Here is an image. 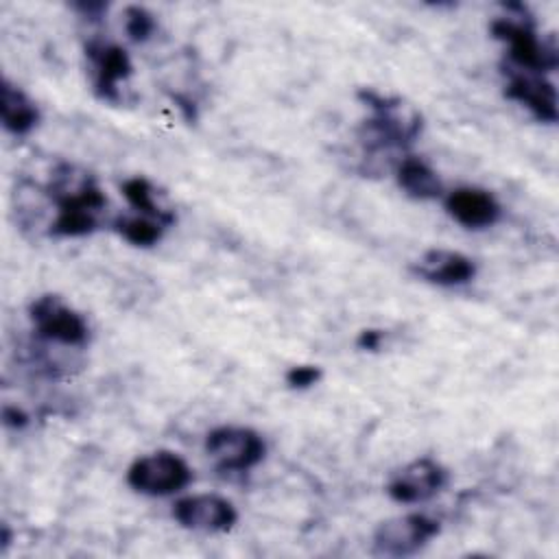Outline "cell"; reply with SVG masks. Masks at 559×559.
<instances>
[{"label":"cell","mask_w":559,"mask_h":559,"mask_svg":"<svg viewBox=\"0 0 559 559\" xmlns=\"http://www.w3.org/2000/svg\"><path fill=\"white\" fill-rule=\"evenodd\" d=\"M192 480L188 463L168 450L135 459L127 469V485L144 496L164 498L181 491Z\"/></svg>","instance_id":"4"},{"label":"cell","mask_w":559,"mask_h":559,"mask_svg":"<svg viewBox=\"0 0 559 559\" xmlns=\"http://www.w3.org/2000/svg\"><path fill=\"white\" fill-rule=\"evenodd\" d=\"M448 483V469L430 459L419 456L402 465L389 480L386 493L400 504H419L435 498Z\"/></svg>","instance_id":"8"},{"label":"cell","mask_w":559,"mask_h":559,"mask_svg":"<svg viewBox=\"0 0 559 559\" xmlns=\"http://www.w3.org/2000/svg\"><path fill=\"white\" fill-rule=\"evenodd\" d=\"M155 28H157V24L148 9H144L140 4H129L124 9V31L131 41L144 44L146 39H151Z\"/></svg>","instance_id":"18"},{"label":"cell","mask_w":559,"mask_h":559,"mask_svg":"<svg viewBox=\"0 0 559 559\" xmlns=\"http://www.w3.org/2000/svg\"><path fill=\"white\" fill-rule=\"evenodd\" d=\"M2 421L9 428H24L28 424V415L22 408H17V406L4 404L2 406Z\"/></svg>","instance_id":"21"},{"label":"cell","mask_w":559,"mask_h":559,"mask_svg":"<svg viewBox=\"0 0 559 559\" xmlns=\"http://www.w3.org/2000/svg\"><path fill=\"white\" fill-rule=\"evenodd\" d=\"M57 201V216L50 223L48 234L57 238H76L96 231L98 210L105 207L107 199L92 177H83L79 183L66 188H52Z\"/></svg>","instance_id":"3"},{"label":"cell","mask_w":559,"mask_h":559,"mask_svg":"<svg viewBox=\"0 0 559 559\" xmlns=\"http://www.w3.org/2000/svg\"><path fill=\"white\" fill-rule=\"evenodd\" d=\"M441 531L439 520L426 513H404L382 520L373 531V552L382 557H411Z\"/></svg>","instance_id":"6"},{"label":"cell","mask_w":559,"mask_h":559,"mask_svg":"<svg viewBox=\"0 0 559 559\" xmlns=\"http://www.w3.org/2000/svg\"><path fill=\"white\" fill-rule=\"evenodd\" d=\"M173 518L179 526L199 533H225L238 522L236 507L216 493L183 496L173 504Z\"/></svg>","instance_id":"9"},{"label":"cell","mask_w":559,"mask_h":559,"mask_svg":"<svg viewBox=\"0 0 559 559\" xmlns=\"http://www.w3.org/2000/svg\"><path fill=\"white\" fill-rule=\"evenodd\" d=\"M85 52L94 66V94L103 100H120V81H127L133 72L127 50L118 44L90 41Z\"/></svg>","instance_id":"11"},{"label":"cell","mask_w":559,"mask_h":559,"mask_svg":"<svg viewBox=\"0 0 559 559\" xmlns=\"http://www.w3.org/2000/svg\"><path fill=\"white\" fill-rule=\"evenodd\" d=\"M384 341V332L382 330H376V328H369V330H362L356 338V345L365 352H378L380 345Z\"/></svg>","instance_id":"20"},{"label":"cell","mask_w":559,"mask_h":559,"mask_svg":"<svg viewBox=\"0 0 559 559\" xmlns=\"http://www.w3.org/2000/svg\"><path fill=\"white\" fill-rule=\"evenodd\" d=\"M74 9H79L90 20H98V15L103 11H107V4H103V2H79V4H74Z\"/></svg>","instance_id":"22"},{"label":"cell","mask_w":559,"mask_h":559,"mask_svg":"<svg viewBox=\"0 0 559 559\" xmlns=\"http://www.w3.org/2000/svg\"><path fill=\"white\" fill-rule=\"evenodd\" d=\"M35 334L44 341L83 347L90 341V325L81 312L68 306L59 295H41L28 306Z\"/></svg>","instance_id":"5"},{"label":"cell","mask_w":559,"mask_h":559,"mask_svg":"<svg viewBox=\"0 0 559 559\" xmlns=\"http://www.w3.org/2000/svg\"><path fill=\"white\" fill-rule=\"evenodd\" d=\"M395 177L400 188L417 201H430L441 197L443 192V183L435 173V168L415 155H406L397 162Z\"/></svg>","instance_id":"15"},{"label":"cell","mask_w":559,"mask_h":559,"mask_svg":"<svg viewBox=\"0 0 559 559\" xmlns=\"http://www.w3.org/2000/svg\"><path fill=\"white\" fill-rule=\"evenodd\" d=\"M321 376H323V371L317 365H293V367L286 369L284 380L290 389L301 391V389L314 386L321 380Z\"/></svg>","instance_id":"19"},{"label":"cell","mask_w":559,"mask_h":559,"mask_svg":"<svg viewBox=\"0 0 559 559\" xmlns=\"http://www.w3.org/2000/svg\"><path fill=\"white\" fill-rule=\"evenodd\" d=\"M356 96L371 109L360 133L367 151L404 148L419 138L424 127L421 114L404 98L386 96L371 87H360Z\"/></svg>","instance_id":"1"},{"label":"cell","mask_w":559,"mask_h":559,"mask_svg":"<svg viewBox=\"0 0 559 559\" xmlns=\"http://www.w3.org/2000/svg\"><path fill=\"white\" fill-rule=\"evenodd\" d=\"M507 85H504V96L524 105L539 122H557L559 111H557V92L555 85L544 76V74H533V72H522L507 68Z\"/></svg>","instance_id":"10"},{"label":"cell","mask_w":559,"mask_h":559,"mask_svg":"<svg viewBox=\"0 0 559 559\" xmlns=\"http://www.w3.org/2000/svg\"><path fill=\"white\" fill-rule=\"evenodd\" d=\"M526 15V7L520 9V15H502L489 24L491 37L507 44V68L546 74L559 66L557 46L537 37L535 24Z\"/></svg>","instance_id":"2"},{"label":"cell","mask_w":559,"mask_h":559,"mask_svg":"<svg viewBox=\"0 0 559 559\" xmlns=\"http://www.w3.org/2000/svg\"><path fill=\"white\" fill-rule=\"evenodd\" d=\"M9 542H11V533H9V526L4 524V526H2V548H7Z\"/></svg>","instance_id":"23"},{"label":"cell","mask_w":559,"mask_h":559,"mask_svg":"<svg viewBox=\"0 0 559 559\" xmlns=\"http://www.w3.org/2000/svg\"><path fill=\"white\" fill-rule=\"evenodd\" d=\"M411 271L437 286H463L476 277V262L461 251L452 249H428L419 260L411 264Z\"/></svg>","instance_id":"12"},{"label":"cell","mask_w":559,"mask_h":559,"mask_svg":"<svg viewBox=\"0 0 559 559\" xmlns=\"http://www.w3.org/2000/svg\"><path fill=\"white\" fill-rule=\"evenodd\" d=\"M122 194L129 201V205L133 210H138L142 216L155 218L162 225H173L175 223V214L164 210L157 201H155V188L146 177H131L122 183Z\"/></svg>","instance_id":"16"},{"label":"cell","mask_w":559,"mask_h":559,"mask_svg":"<svg viewBox=\"0 0 559 559\" xmlns=\"http://www.w3.org/2000/svg\"><path fill=\"white\" fill-rule=\"evenodd\" d=\"M0 116L4 129L13 135H26L39 122L37 105L22 87L13 85L9 79H2L0 87Z\"/></svg>","instance_id":"14"},{"label":"cell","mask_w":559,"mask_h":559,"mask_svg":"<svg viewBox=\"0 0 559 559\" xmlns=\"http://www.w3.org/2000/svg\"><path fill=\"white\" fill-rule=\"evenodd\" d=\"M114 229L135 247H153L162 240L166 225L148 216H120L114 221Z\"/></svg>","instance_id":"17"},{"label":"cell","mask_w":559,"mask_h":559,"mask_svg":"<svg viewBox=\"0 0 559 559\" xmlns=\"http://www.w3.org/2000/svg\"><path fill=\"white\" fill-rule=\"evenodd\" d=\"M205 452L223 472H247L264 459L266 443L253 428L218 426L207 432Z\"/></svg>","instance_id":"7"},{"label":"cell","mask_w":559,"mask_h":559,"mask_svg":"<svg viewBox=\"0 0 559 559\" xmlns=\"http://www.w3.org/2000/svg\"><path fill=\"white\" fill-rule=\"evenodd\" d=\"M445 212L465 229H485L498 223L500 203L483 188L461 186L445 194Z\"/></svg>","instance_id":"13"}]
</instances>
